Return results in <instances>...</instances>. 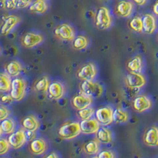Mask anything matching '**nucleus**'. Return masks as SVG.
<instances>
[{
	"mask_svg": "<svg viewBox=\"0 0 158 158\" xmlns=\"http://www.w3.org/2000/svg\"><path fill=\"white\" fill-rule=\"evenodd\" d=\"M113 108L110 106H103L95 111L96 119L100 125L104 127L109 126L113 123Z\"/></svg>",
	"mask_w": 158,
	"mask_h": 158,
	"instance_id": "5",
	"label": "nucleus"
},
{
	"mask_svg": "<svg viewBox=\"0 0 158 158\" xmlns=\"http://www.w3.org/2000/svg\"><path fill=\"white\" fill-rule=\"evenodd\" d=\"M21 22L22 18L18 15H10L6 16L0 25V35L7 36Z\"/></svg>",
	"mask_w": 158,
	"mask_h": 158,
	"instance_id": "6",
	"label": "nucleus"
},
{
	"mask_svg": "<svg viewBox=\"0 0 158 158\" xmlns=\"http://www.w3.org/2000/svg\"><path fill=\"white\" fill-rule=\"evenodd\" d=\"M97 139L101 143L108 144L112 141V133L106 127H102L98 129L96 133Z\"/></svg>",
	"mask_w": 158,
	"mask_h": 158,
	"instance_id": "24",
	"label": "nucleus"
},
{
	"mask_svg": "<svg viewBox=\"0 0 158 158\" xmlns=\"http://www.w3.org/2000/svg\"><path fill=\"white\" fill-rule=\"evenodd\" d=\"M0 127L2 129V134L5 135H10L15 131L16 128V123L12 118H5L3 120L0 121Z\"/></svg>",
	"mask_w": 158,
	"mask_h": 158,
	"instance_id": "26",
	"label": "nucleus"
},
{
	"mask_svg": "<svg viewBox=\"0 0 158 158\" xmlns=\"http://www.w3.org/2000/svg\"><path fill=\"white\" fill-rule=\"evenodd\" d=\"M153 11L154 13V15H156V16H158V1H156L155 2V4L153 6Z\"/></svg>",
	"mask_w": 158,
	"mask_h": 158,
	"instance_id": "41",
	"label": "nucleus"
},
{
	"mask_svg": "<svg viewBox=\"0 0 158 158\" xmlns=\"http://www.w3.org/2000/svg\"><path fill=\"white\" fill-rule=\"evenodd\" d=\"M32 0H6L5 6L8 10L24 9L29 7Z\"/></svg>",
	"mask_w": 158,
	"mask_h": 158,
	"instance_id": "25",
	"label": "nucleus"
},
{
	"mask_svg": "<svg viewBox=\"0 0 158 158\" xmlns=\"http://www.w3.org/2000/svg\"><path fill=\"white\" fill-rule=\"evenodd\" d=\"M97 67L94 63H88L80 67L77 76L81 81H93L97 77Z\"/></svg>",
	"mask_w": 158,
	"mask_h": 158,
	"instance_id": "7",
	"label": "nucleus"
},
{
	"mask_svg": "<svg viewBox=\"0 0 158 158\" xmlns=\"http://www.w3.org/2000/svg\"><path fill=\"white\" fill-rule=\"evenodd\" d=\"M93 101H94V98L80 92L73 97L71 104L72 106L75 109L80 110L87 108V107H90V105L93 104Z\"/></svg>",
	"mask_w": 158,
	"mask_h": 158,
	"instance_id": "12",
	"label": "nucleus"
},
{
	"mask_svg": "<svg viewBox=\"0 0 158 158\" xmlns=\"http://www.w3.org/2000/svg\"><path fill=\"white\" fill-rule=\"evenodd\" d=\"M129 27L131 30L136 32H141L143 31V25H142V18L141 17H135L129 22Z\"/></svg>",
	"mask_w": 158,
	"mask_h": 158,
	"instance_id": "32",
	"label": "nucleus"
},
{
	"mask_svg": "<svg viewBox=\"0 0 158 158\" xmlns=\"http://www.w3.org/2000/svg\"><path fill=\"white\" fill-rule=\"evenodd\" d=\"M143 142L148 146H158V127H151L143 136Z\"/></svg>",
	"mask_w": 158,
	"mask_h": 158,
	"instance_id": "18",
	"label": "nucleus"
},
{
	"mask_svg": "<svg viewBox=\"0 0 158 158\" xmlns=\"http://www.w3.org/2000/svg\"><path fill=\"white\" fill-rule=\"evenodd\" d=\"M77 114L79 118H81V120H85V119L91 118L94 116V115L95 114V110L91 107H87L85 108L77 110Z\"/></svg>",
	"mask_w": 158,
	"mask_h": 158,
	"instance_id": "33",
	"label": "nucleus"
},
{
	"mask_svg": "<svg viewBox=\"0 0 158 158\" xmlns=\"http://www.w3.org/2000/svg\"><path fill=\"white\" fill-rule=\"evenodd\" d=\"M10 114V111L7 107L5 105H0V121L8 118Z\"/></svg>",
	"mask_w": 158,
	"mask_h": 158,
	"instance_id": "35",
	"label": "nucleus"
},
{
	"mask_svg": "<svg viewBox=\"0 0 158 158\" xmlns=\"http://www.w3.org/2000/svg\"><path fill=\"white\" fill-rule=\"evenodd\" d=\"M2 135V129H1V127H0V138H1Z\"/></svg>",
	"mask_w": 158,
	"mask_h": 158,
	"instance_id": "42",
	"label": "nucleus"
},
{
	"mask_svg": "<svg viewBox=\"0 0 158 158\" xmlns=\"http://www.w3.org/2000/svg\"><path fill=\"white\" fill-rule=\"evenodd\" d=\"M90 158H97V156H92V157Z\"/></svg>",
	"mask_w": 158,
	"mask_h": 158,
	"instance_id": "43",
	"label": "nucleus"
},
{
	"mask_svg": "<svg viewBox=\"0 0 158 158\" xmlns=\"http://www.w3.org/2000/svg\"><path fill=\"white\" fill-rule=\"evenodd\" d=\"M43 158H59V156H58V155L56 153L52 152V153H48V154L45 155Z\"/></svg>",
	"mask_w": 158,
	"mask_h": 158,
	"instance_id": "39",
	"label": "nucleus"
},
{
	"mask_svg": "<svg viewBox=\"0 0 158 158\" xmlns=\"http://www.w3.org/2000/svg\"><path fill=\"white\" fill-rule=\"evenodd\" d=\"M84 152L88 155H95L100 149V142L97 139H93L85 144L83 146Z\"/></svg>",
	"mask_w": 158,
	"mask_h": 158,
	"instance_id": "28",
	"label": "nucleus"
},
{
	"mask_svg": "<svg viewBox=\"0 0 158 158\" xmlns=\"http://www.w3.org/2000/svg\"><path fill=\"white\" fill-rule=\"evenodd\" d=\"M156 58H158V52H157V53H156Z\"/></svg>",
	"mask_w": 158,
	"mask_h": 158,
	"instance_id": "45",
	"label": "nucleus"
},
{
	"mask_svg": "<svg viewBox=\"0 0 158 158\" xmlns=\"http://www.w3.org/2000/svg\"><path fill=\"white\" fill-rule=\"evenodd\" d=\"M95 25L101 30L108 29L112 25V17L110 10L107 6L98 8L95 15Z\"/></svg>",
	"mask_w": 158,
	"mask_h": 158,
	"instance_id": "1",
	"label": "nucleus"
},
{
	"mask_svg": "<svg viewBox=\"0 0 158 158\" xmlns=\"http://www.w3.org/2000/svg\"><path fill=\"white\" fill-rule=\"evenodd\" d=\"M134 2L138 6H143L146 3L147 0H133Z\"/></svg>",
	"mask_w": 158,
	"mask_h": 158,
	"instance_id": "40",
	"label": "nucleus"
},
{
	"mask_svg": "<svg viewBox=\"0 0 158 158\" xmlns=\"http://www.w3.org/2000/svg\"><path fill=\"white\" fill-rule=\"evenodd\" d=\"M72 45L76 50H83L86 48L89 44L88 38L84 36H75L73 40H72Z\"/></svg>",
	"mask_w": 158,
	"mask_h": 158,
	"instance_id": "31",
	"label": "nucleus"
},
{
	"mask_svg": "<svg viewBox=\"0 0 158 158\" xmlns=\"http://www.w3.org/2000/svg\"><path fill=\"white\" fill-rule=\"evenodd\" d=\"M146 77L141 73L130 72V74H128L125 77V83L127 86L131 89H138L143 87L146 85Z\"/></svg>",
	"mask_w": 158,
	"mask_h": 158,
	"instance_id": "10",
	"label": "nucleus"
},
{
	"mask_svg": "<svg viewBox=\"0 0 158 158\" xmlns=\"http://www.w3.org/2000/svg\"><path fill=\"white\" fill-rule=\"evenodd\" d=\"M1 52H2V49H1V47H0V54H1Z\"/></svg>",
	"mask_w": 158,
	"mask_h": 158,
	"instance_id": "44",
	"label": "nucleus"
},
{
	"mask_svg": "<svg viewBox=\"0 0 158 158\" xmlns=\"http://www.w3.org/2000/svg\"><path fill=\"white\" fill-rule=\"evenodd\" d=\"M49 97L52 100H60L65 94V87L60 81H52L50 83L48 89Z\"/></svg>",
	"mask_w": 158,
	"mask_h": 158,
	"instance_id": "15",
	"label": "nucleus"
},
{
	"mask_svg": "<svg viewBox=\"0 0 158 158\" xmlns=\"http://www.w3.org/2000/svg\"><path fill=\"white\" fill-rule=\"evenodd\" d=\"M0 101H1L2 104H9V103H10L11 101H13V100L9 94H7V95H3L2 97H0Z\"/></svg>",
	"mask_w": 158,
	"mask_h": 158,
	"instance_id": "37",
	"label": "nucleus"
},
{
	"mask_svg": "<svg viewBox=\"0 0 158 158\" xmlns=\"http://www.w3.org/2000/svg\"><path fill=\"white\" fill-rule=\"evenodd\" d=\"M56 37L64 40V41H72L75 38L74 29L67 23H63L59 25L54 31Z\"/></svg>",
	"mask_w": 158,
	"mask_h": 158,
	"instance_id": "8",
	"label": "nucleus"
},
{
	"mask_svg": "<svg viewBox=\"0 0 158 158\" xmlns=\"http://www.w3.org/2000/svg\"><path fill=\"white\" fill-rule=\"evenodd\" d=\"M143 31L146 34H152L156 29V19L153 15L146 14L142 18Z\"/></svg>",
	"mask_w": 158,
	"mask_h": 158,
	"instance_id": "20",
	"label": "nucleus"
},
{
	"mask_svg": "<svg viewBox=\"0 0 158 158\" xmlns=\"http://www.w3.org/2000/svg\"><path fill=\"white\" fill-rule=\"evenodd\" d=\"M49 85H50V80L47 76H44L41 78H40L36 82L34 85V89L37 93L40 94H45L48 93Z\"/></svg>",
	"mask_w": 158,
	"mask_h": 158,
	"instance_id": "29",
	"label": "nucleus"
},
{
	"mask_svg": "<svg viewBox=\"0 0 158 158\" xmlns=\"http://www.w3.org/2000/svg\"><path fill=\"white\" fill-rule=\"evenodd\" d=\"M129 119V113L123 108H115L113 111V122L116 123H125Z\"/></svg>",
	"mask_w": 158,
	"mask_h": 158,
	"instance_id": "27",
	"label": "nucleus"
},
{
	"mask_svg": "<svg viewBox=\"0 0 158 158\" xmlns=\"http://www.w3.org/2000/svg\"><path fill=\"white\" fill-rule=\"evenodd\" d=\"M81 133L80 123L78 122H70L63 124L58 131L59 136L65 140L73 139Z\"/></svg>",
	"mask_w": 158,
	"mask_h": 158,
	"instance_id": "3",
	"label": "nucleus"
},
{
	"mask_svg": "<svg viewBox=\"0 0 158 158\" xmlns=\"http://www.w3.org/2000/svg\"><path fill=\"white\" fill-rule=\"evenodd\" d=\"M26 94V83L22 77H16L12 79L10 89V95L13 101H20Z\"/></svg>",
	"mask_w": 158,
	"mask_h": 158,
	"instance_id": "2",
	"label": "nucleus"
},
{
	"mask_svg": "<svg viewBox=\"0 0 158 158\" xmlns=\"http://www.w3.org/2000/svg\"><path fill=\"white\" fill-rule=\"evenodd\" d=\"M97 158H115V154L111 150H103L99 153Z\"/></svg>",
	"mask_w": 158,
	"mask_h": 158,
	"instance_id": "36",
	"label": "nucleus"
},
{
	"mask_svg": "<svg viewBox=\"0 0 158 158\" xmlns=\"http://www.w3.org/2000/svg\"><path fill=\"white\" fill-rule=\"evenodd\" d=\"M80 92L85 95L95 98L101 97L104 93V88L100 83L93 81H82L80 84Z\"/></svg>",
	"mask_w": 158,
	"mask_h": 158,
	"instance_id": "4",
	"label": "nucleus"
},
{
	"mask_svg": "<svg viewBox=\"0 0 158 158\" xmlns=\"http://www.w3.org/2000/svg\"><path fill=\"white\" fill-rule=\"evenodd\" d=\"M10 144L7 139L0 138V155H4L7 153L10 149Z\"/></svg>",
	"mask_w": 158,
	"mask_h": 158,
	"instance_id": "34",
	"label": "nucleus"
},
{
	"mask_svg": "<svg viewBox=\"0 0 158 158\" xmlns=\"http://www.w3.org/2000/svg\"><path fill=\"white\" fill-rule=\"evenodd\" d=\"M132 106H133L134 110L137 112H143L152 107V101L148 97L145 95H139L137 96L134 99L133 103H132Z\"/></svg>",
	"mask_w": 158,
	"mask_h": 158,
	"instance_id": "13",
	"label": "nucleus"
},
{
	"mask_svg": "<svg viewBox=\"0 0 158 158\" xmlns=\"http://www.w3.org/2000/svg\"><path fill=\"white\" fill-rule=\"evenodd\" d=\"M134 10L133 2L128 0H122L115 6V14L121 18H129Z\"/></svg>",
	"mask_w": 158,
	"mask_h": 158,
	"instance_id": "14",
	"label": "nucleus"
},
{
	"mask_svg": "<svg viewBox=\"0 0 158 158\" xmlns=\"http://www.w3.org/2000/svg\"><path fill=\"white\" fill-rule=\"evenodd\" d=\"M22 127L25 131L36 132L40 127V121L35 115H27L22 120Z\"/></svg>",
	"mask_w": 158,
	"mask_h": 158,
	"instance_id": "19",
	"label": "nucleus"
},
{
	"mask_svg": "<svg viewBox=\"0 0 158 158\" xmlns=\"http://www.w3.org/2000/svg\"><path fill=\"white\" fill-rule=\"evenodd\" d=\"M29 9L30 12L42 15L48 10V4L45 0H34L29 5Z\"/></svg>",
	"mask_w": 158,
	"mask_h": 158,
	"instance_id": "22",
	"label": "nucleus"
},
{
	"mask_svg": "<svg viewBox=\"0 0 158 158\" xmlns=\"http://www.w3.org/2000/svg\"><path fill=\"white\" fill-rule=\"evenodd\" d=\"M100 127V123L95 118H91L85 120H81L80 122V128L81 133L85 135H93L96 134L98 131Z\"/></svg>",
	"mask_w": 158,
	"mask_h": 158,
	"instance_id": "16",
	"label": "nucleus"
},
{
	"mask_svg": "<svg viewBox=\"0 0 158 158\" xmlns=\"http://www.w3.org/2000/svg\"><path fill=\"white\" fill-rule=\"evenodd\" d=\"M7 141L10 144V146L12 147L13 149H20L25 145V142H27L25 131L23 128L18 130V131H15L9 135Z\"/></svg>",
	"mask_w": 158,
	"mask_h": 158,
	"instance_id": "9",
	"label": "nucleus"
},
{
	"mask_svg": "<svg viewBox=\"0 0 158 158\" xmlns=\"http://www.w3.org/2000/svg\"><path fill=\"white\" fill-rule=\"evenodd\" d=\"M12 79L6 73L0 74V92L8 93L10 89Z\"/></svg>",
	"mask_w": 158,
	"mask_h": 158,
	"instance_id": "30",
	"label": "nucleus"
},
{
	"mask_svg": "<svg viewBox=\"0 0 158 158\" xmlns=\"http://www.w3.org/2000/svg\"><path fill=\"white\" fill-rule=\"evenodd\" d=\"M22 64L19 61L13 60L6 66V73L10 77H16L19 76L22 71Z\"/></svg>",
	"mask_w": 158,
	"mask_h": 158,
	"instance_id": "21",
	"label": "nucleus"
},
{
	"mask_svg": "<svg viewBox=\"0 0 158 158\" xmlns=\"http://www.w3.org/2000/svg\"><path fill=\"white\" fill-rule=\"evenodd\" d=\"M44 41V36L37 32H27L22 39V44L26 48H32Z\"/></svg>",
	"mask_w": 158,
	"mask_h": 158,
	"instance_id": "11",
	"label": "nucleus"
},
{
	"mask_svg": "<svg viewBox=\"0 0 158 158\" xmlns=\"http://www.w3.org/2000/svg\"><path fill=\"white\" fill-rule=\"evenodd\" d=\"M127 68L130 72L141 73L143 68V62L141 56H136L129 60L127 64Z\"/></svg>",
	"mask_w": 158,
	"mask_h": 158,
	"instance_id": "23",
	"label": "nucleus"
},
{
	"mask_svg": "<svg viewBox=\"0 0 158 158\" xmlns=\"http://www.w3.org/2000/svg\"><path fill=\"white\" fill-rule=\"evenodd\" d=\"M47 142L41 138H34L29 143V149L31 153L34 155H42L47 149Z\"/></svg>",
	"mask_w": 158,
	"mask_h": 158,
	"instance_id": "17",
	"label": "nucleus"
},
{
	"mask_svg": "<svg viewBox=\"0 0 158 158\" xmlns=\"http://www.w3.org/2000/svg\"><path fill=\"white\" fill-rule=\"evenodd\" d=\"M45 1H48V0H45Z\"/></svg>",
	"mask_w": 158,
	"mask_h": 158,
	"instance_id": "46",
	"label": "nucleus"
},
{
	"mask_svg": "<svg viewBox=\"0 0 158 158\" xmlns=\"http://www.w3.org/2000/svg\"><path fill=\"white\" fill-rule=\"evenodd\" d=\"M25 134H26V138H27V140L32 141L33 140L34 138H36V135H35L34 131H25Z\"/></svg>",
	"mask_w": 158,
	"mask_h": 158,
	"instance_id": "38",
	"label": "nucleus"
}]
</instances>
